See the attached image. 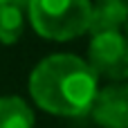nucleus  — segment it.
Masks as SVG:
<instances>
[{
  "label": "nucleus",
  "mask_w": 128,
  "mask_h": 128,
  "mask_svg": "<svg viewBox=\"0 0 128 128\" xmlns=\"http://www.w3.org/2000/svg\"><path fill=\"white\" fill-rule=\"evenodd\" d=\"M88 65L92 72L108 81L128 79V38L122 32L92 34L88 45Z\"/></svg>",
  "instance_id": "3"
},
{
  "label": "nucleus",
  "mask_w": 128,
  "mask_h": 128,
  "mask_svg": "<svg viewBox=\"0 0 128 128\" xmlns=\"http://www.w3.org/2000/svg\"><path fill=\"white\" fill-rule=\"evenodd\" d=\"M97 74L76 54H50L34 65L27 79L32 101L54 117L90 112L97 94Z\"/></svg>",
  "instance_id": "1"
},
{
  "label": "nucleus",
  "mask_w": 128,
  "mask_h": 128,
  "mask_svg": "<svg viewBox=\"0 0 128 128\" xmlns=\"http://www.w3.org/2000/svg\"><path fill=\"white\" fill-rule=\"evenodd\" d=\"M27 20L32 29L56 43H68L88 32L90 22V0H29Z\"/></svg>",
  "instance_id": "2"
},
{
  "label": "nucleus",
  "mask_w": 128,
  "mask_h": 128,
  "mask_svg": "<svg viewBox=\"0 0 128 128\" xmlns=\"http://www.w3.org/2000/svg\"><path fill=\"white\" fill-rule=\"evenodd\" d=\"M25 32V9L18 4H0V45H16Z\"/></svg>",
  "instance_id": "6"
},
{
  "label": "nucleus",
  "mask_w": 128,
  "mask_h": 128,
  "mask_svg": "<svg viewBox=\"0 0 128 128\" xmlns=\"http://www.w3.org/2000/svg\"><path fill=\"white\" fill-rule=\"evenodd\" d=\"M97 2H104V4H110V7H115V9H119V11H124V14H128V0H97Z\"/></svg>",
  "instance_id": "8"
},
{
  "label": "nucleus",
  "mask_w": 128,
  "mask_h": 128,
  "mask_svg": "<svg viewBox=\"0 0 128 128\" xmlns=\"http://www.w3.org/2000/svg\"><path fill=\"white\" fill-rule=\"evenodd\" d=\"M119 32H122V34H124V36L128 38V18L124 20V25H122V29H119Z\"/></svg>",
  "instance_id": "10"
},
{
  "label": "nucleus",
  "mask_w": 128,
  "mask_h": 128,
  "mask_svg": "<svg viewBox=\"0 0 128 128\" xmlns=\"http://www.w3.org/2000/svg\"><path fill=\"white\" fill-rule=\"evenodd\" d=\"M34 108L18 94L0 97V128H34Z\"/></svg>",
  "instance_id": "5"
},
{
  "label": "nucleus",
  "mask_w": 128,
  "mask_h": 128,
  "mask_svg": "<svg viewBox=\"0 0 128 128\" xmlns=\"http://www.w3.org/2000/svg\"><path fill=\"white\" fill-rule=\"evenodd\" d=\"M90 115L101 128H128V83L112 81L97 90Z\"/></svg>",
  "instance_id": "4"
},
{
  "label": "nucleus",
  "mask_w": 128,
  "mask_h": 128,
  "mask_svg": "<svg viewBox=\"0 0 128 128\" xmlns=\"http://www.w3.org/2000/svg\"><path fill=\"white\" fill-rule=\"evenodd\" d=\"M27 2H29V0H0V4H18V7H22V9L27 7Z\"/></svg>",
  "instance_id": "9"
},
{
  "label": "nucleus",
  "mask_w": 128,
  "mask_h": 128,
  "mask_svg": "<svg viewBox=\"0 0 128 128\" xmlns=\"http://www.w3.org/2000/svg\"><path fill=\"white\" fill-rule=\"evenodd\" d=\"M128 18V14L110 7V4H104V2H97L92 4L90 9V22H88V32L90 34H104V32H119L124 20Z\"/></svg>",
  "instance_id": "7"
}]
</instances>
